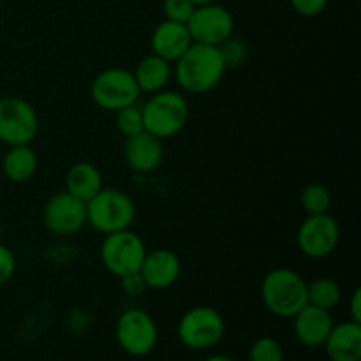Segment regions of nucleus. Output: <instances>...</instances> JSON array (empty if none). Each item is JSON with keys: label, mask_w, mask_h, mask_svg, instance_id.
Here are the masks:
<instances>
[{"label": "nucleus", "mask_w": 361, "mask_h": 361, "mask_svg": "<svg viewBox=\"0 0 361 361\" xmlns=\"http://www.w3.org/2000/svg\"><path fill=\"white\" fill-rule=\"evenodd\" d=\"M175 63L173 74L176 81L183 92L192 95H203L214 90L228 71L217 46L200 42H192Z\"/></svg>", "instance_id": "1"}, {"label": "nucleus", "mask_w": 361, "mask_h": 361, "mask_svg": "<svg viewBox=\"0 0 361 361\" xmlns=\"http://www.w3.org/2000/svg\"><path fill=\"white\" fill-rule=\"evenodd\" d=\"M261 298L268 312L281 319H293L307 302V282L291 268H275L268 271L261 284Z\"/></svg>", "instance_id": "2"}, {"label": "nucleus", "mask_w": 361, "mask_h": 361, "mask_svg": "<svg viewBox=\"0 0 361 361\" xmlns=\"http://www.w3.org/2000/svg\"><path fill=\"white\" fill-rule=\"evenodd\" d=\"M145 130L159 140H169L185 129L190 108L182 94L173 90H161L152 94L147 104L141 106Z\"/></svg>", "instance_id": "3"}, {"label": "nucleus", "mask_w": 361, "mask_h": 361, "mask_svg": "<svg viewBox=\"0 0 361 361\" xmlns=\"http://www.w3.org/2000/svg\"><path fill=\"white\" fill-rule=\"evenodd\" d=\"M134 219L136 204L123 190L102 187L87 203V224L104 236L130 229Z\"/></svg>", "instance_id": "4"}, {"label": "nucleus", "mask_w": 361, "mask_h": 361, "mask_svg": "<svg viewBox=\"0 0 361 361\" xmlns=\"http://www.w3.org/2000/svg\"><path fill=\"white\" fill-rule=\"evenodd\" d=\"M176 334L185 348L192 351H207L224 338V317L214 307H194L178 321Z\"/></svg>", "instance_id": "5"}, {"label": "nucleus", "mask_w": 361, "mask_h": 361, "mask_svg": "<svg viewBox=\"0 0 361 361\" xmlns=\"http://www.w3.org/2000/svg\"><path fill=\"white\" fill-rule=\"evenodd\" d=\"M140 95L141 90L133 71L122 67H109L99 73L90 87V97L95 106L113 113L136 104Z\"/></svg>", "instance_id": "6"}, {"label": "nucleus", "mask_w": 361, "mask_h": 361, "mask_svg": "<svg viewBox=\"0 0 361 361\" xmlns=\"http://www.w3.org/2000/svg\"><path fill=\"white\" fill-rule=\"evenodd\" d=\"M147 245L130 229L106 235L101 245V261L102 267L115 277H126V275L140 271L147 256Z\"/></svg>", "instance_id": "7"}, {"label": "nucleus", "mask_w": 361, "mask_h": 361, "mask_svg": "<svg viewBox=\"0 0 361 361\" xmlns=\"http://www.w3.org/2000/svg\"><path fill=\"white\" fill-rule=\"evenodd\" d=\"M39 116L34 106L16 95L0 99V143L30 145L37 137Z\"/></svg>", "instance_id": "8"}, {"label": "nucleus", "mask_w": 361, "mask_h": 361, "mask_svg": "<svg viewBox=\"0 0 361 361\" xmlns=\"http://www.w3.org/2000/svg\"><path fill=\"white\" fill-rule=\"evenodd\" d=\"M115 337L123 353L134 358H143L157 348L159 328L148 312L129 309L116 319Z\"/></svg>", "instance_id": "9"}, {"label": "nucleus", "mask_w": 361, "mask_h": 361, "mask_svg": "<svg viewBox=\"0 0 361 361\" xmlns=\"http://www.w3.org/2000/svg\"><path fill=\"white\" fill-rule=\"evenodd\" d=\"M341 242V226L330 214L309 215L300 224L296 245L303 256L310 259H324L331 256Z\"/></svg>", "instance_id": "10"}, {"label": "nucleus", "mask_w": 361, "mask_h": 361, "mask_svg": "<svg viewBox=\"0 0 361 361\" xmlns=\"http://www.w3.org/2000/svg\"><path fill=\"white\" fill-rule=\"evenodd\" d=\"M42 224L51 235H78L87 226V203L67 190L56 192L42 208Z\"/></svg>", "instance_id": "11"}, {"label": "nucleus", "mask_w": 361, "mask_h": 361, "mask_svg": "<svg viewBox=\"0 0 361 361\" xmlns=\"http://www.w3.org/2000/svg\"><path fill=\"white\" fill-rule=\"evenodd\" d=\"M190 37L194 42L207 46H219L229 39L235 32V18L219 4H204L197 6L192 18L187 23Z\"/></svg>", "instance_id": "12"}, {"label": "nucleus", "mask_w": 361, "mask_h": 361, "mask_svg": "<svg viewBox=\"0 0 361 361\" xmlns=\"http://www.w3.org/2000/svg\"><path fill=\"white\" fill-rule=\"evenodd\" d=\"M123 159L134 173L148 175V173L157 171L164 161L162 140L147 130L133 137H127L126 145H123Z\"/></svg>", "instance_id": "13"}, {"label": "nucleus", "mask_w": 361, "mask_h": 361, "mask_svg": "<svg viewBox=\"0 0 361 361\" xmlns=\"http://www.w3.org/2000/svg\"><path fill=\"white\" fill-rule=\"evenodd\" d=\"M143 281L148 289H168L175 284L182 274V261L178 254L169 249H155L147 252L140 268Z\"/></svg>", "instance_id": "14"}, {"label": "nucleus", "mask_w": 361, "mask_h": 361, "mask_svg": "<svg viewBox=\"0 0 361 361\" xmlns=\"http://www.w3.org/2000/svg\"><path fill=\"white\" fill-rule=\"evenodd\" d=\"M296 341L305 348H323L334 328V317L330 310L314 305H305L295 317Z\"/></svg>", "instance_id": "15"}, {"label": "nucleus", "mask_w": 361, "mask_h": 361, "mask_svg": "<svg viewBox=\"0 0 361 361\" xmlns=\"http://www.w3.org/2000/svg\"><path fill=\"white\" fill-rule=\"evenodd\" d=\"M192 37L187 25L164 20L155 27L152 34V53L162 56L168 62H176L192 44Z\"/></svg>", "instance_id": "16"}, {"label": "nucleus", "mask_w": 361, "mask_h": 361, "mask_svg": "<svg viewBox=\"0 0 361 361\" xmlns=\"http://www.w3.org/2000/svg\"><path fill=\"white\" fill-rule=\"evenodd\" d=\"M323 348L331 361H361V324L355 321L334 324Z\"/></svg>", "instance_id": "17"}, {"label": "nucleus", "mask_w": 361, "mask_h": 361, "mask_svg": "<svg viewBox=\"0 0 361 361\" xmlns=\"http://www.w3.org/2000/svg\"><path fill=\"white\" fill-rule=\"evenodd\" d=\"M133 74L140 90L152 95L161 90H166V87L171 81L173 67L171 62L164 60L162 56L155 55V53H150V55L143 56L137 62Z\"/></svg>", "instance_id": "18"}, {"label": "nucleus", "mask_w": 361, "mask_h": 361, "mask_svg": "<svg viewBox=\"0 0 361 361\" xmlns=\"http://www.w3.org/2000/svg\"><path fill=\"white\" fill-rule=\"evenodd\" d=\"M102 189V175L92 162L80 161L69 168L66 175V190L74 197L88 203Z\"/></svg>", "instance_id": "19"}, {"label": "nucleus", "mask_w": 361, "mask_h": 361, "mask_svg": "<svg viewBox=\"0 0 361 361\" xmlns=\"http://www.w3.org/2000/svg\"><path fill=\"white\" fill-rule=\"evenodd\" d=\"M37 154L30 145L9 147L2 159V171L6 178L13 183H27L37 173Z\"/></svg>", "instance_id": "20"}, {"label": "nucleus", "mask_w": 361, "mask_h": 361, "mask_svg": "<svg viewBox=\"0 0 361 361\" xmlns=\"http://www.w3.org/2000/svg\"><path fill=\"white\" fill-rule=\"evenodd\" d=\"M342 289L334 279H316L314 282L307 284V302L309 305L319 307L324 310H334L341 303Z\"/></svg>", "instance_id": "21"}, {"label": "nucleus", "mask_w": 361, "mask_h": 361, "mask_svg": "<svg viewBox=\"0 0 361 361\" xmlns=\"http://www.w3.org/2000/svg\"><path fill=\"white\" fill-rule=\"evenodd\" d=\"M334 200L331 192L323 183H310L302 192V208L309 215L330 214V208Z\"/></svg>", "instance_id": "22"}, {"label": "nucleus", "mask_w": 361, "mask_h": 361, "mask_svg": "<svg viewBox=\"0 0 361 361\" xmlns=\"http://www.w3.org/2000/svg\"><path fill=\"white\" fill-rule=\"evenodd\" d=\"M116 129L126 137H133L145 130L143 111L137 104L127 106V108L116 111Z\"/></svg>", "instance_id": "23"}, {"label": "nucleus", "mask_w": 361, "mask_h": 361, "mask_svg": "<svg viewBox=\"0 0 361 361\" xmlns=\"http://www.w3.org/2000/svg\"><path fill=\"white\" fill-rule=\"evenodd\" d=\"M250 361H284V349L274 337H261L249 351Z\"/></svg>", "instance_id": "24"}, {"label": "nucleus", "mask_w": 361, "mask_h": 361, "mask_svg": "<svg viewBox=\"0 0 361 361\" xmlns=\"http://www.w3.org/2000/svg\"><path fill=\"white\" fill-rule=\"evenodd\" d=\"M219 53H221L222 60H224L226 69H235V67H240L247 60V46L242 39H236L235 35H231L229 39H226L224 42L217 46Z\"/></svg>", "instance_id": "25"}, {"label": "nucleus", "mask_w": 361, "mask_h": 361, "mask_svg": "<svg viewBox=\"0 0 361 361\" xmlns=\"http://www.w3.org/2000/svg\"><path fill=\"white\" fill-rule=\"evenodd\" d=\"M196 7L197 6L192 4V0H164L162 13H164L166 20L187 25L190 18H192Z\"/></svg>", "instance_id": "26"}, {"label": "nucleus", "mask_w": 361, "mask_h": 361, "mask_svg": "<svg viewBox=\"0 0 361 361\" xmlns=\"http://www.w3.org/2000/svg\"><path fill=\"white\" fill-rule=\"evenodd\" d=\"M16 274V257L7 245L0 243V288L6 286Z\"/></svg>", "instance_id": "27"}, {"label": "nucleus", "mask_w": 361, "mask_h": 361, "mask_svg": "<svg viewBox=\"0 0 361 361\" xmlns=\"http://www.w3.org/2000/svg\"><path fill=\"white\" fill-rule=\"evenodd\" d=\"M289 2L300 16L305 18L319 16L328 7V0H289Z\"/></svg>", "instance_id": "28"}, {"label": "nucleus", "mask_w": 361, "mask_h": 361, "mask_svg": "<svg viewBox=\"0 0 361 361\" xmlns=\"http://www.w3.org/2000/svg\"><path fill=\"white\" fill-rule=\"evenodd\" d=\"M120 288H122V291L126 293L129 298H137V296H141L148 289L147 282L143 281L140 271L126 275V277H120Z\"/></svg>", "instance_id": "29"}, {"label": "nucleus", "mask_w": 361, "mask_h": 361, "mask_svg": "<svg viewBox=\"0 0 361 361\" xmlns=\"http://www.w3.org/2000/svg\"><path fill=\"white\" fill-rule=\"evenodd\" d=\"M349 312H351V321L361 324V289L356 288L349 302Z\"/></svg>", "instance_id": "30"}, {"label": "nucleus", "mask_w": 361, "mask_h": 361, "mask_svg": "<svg viewBox=\"0 0 361 361\" xmlns=\"http://www.w3.org/2000/svg\"><path fill=\"white\" fill-rule=\"evenodd\" d=\"M204 361H235V360L224 355H215V356H210V358H207Z\"/></svg>", "instance_id": "31"}, {"label": "nucleus", "mask_w": 361, "mask_h": 361, "mask_svg": "<svg viewBox=\"0 0 361 361\" xmlns=\"http://www.w3.org/2000/svg\"><path fill=\"white\" fill-rule=\"evenodd\" d=\"M217 2V0H192V4H196V6H204V4H214Z\"/></svg>", "instance_id": "32"}, {"label": "nucleus", "mask_w": 361, "mask_h": 361, "mask_svg": "<svg viewBox=\"0 0 361 361\" xmlns=\"http://www.w3.org/2000/svg\"><path fill=\"white\" fill-rule=\"evenodd\" d=\"M2 235H4V228H2V222H0V240H2Z\"/></svg>", "instance_id": "33"}]
</instances>
